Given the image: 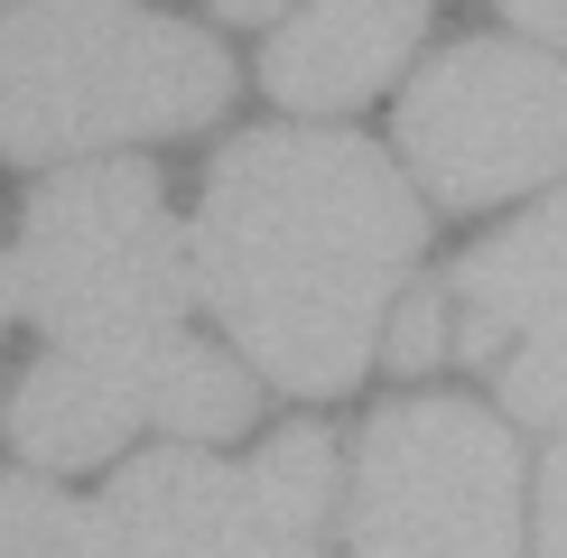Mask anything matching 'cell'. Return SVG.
I'll return each instance as SVG.
<instances>
[{
    "label": "cell",
    "mask_w": 567,
    "mask_h": 558,
    "mask_svg": "<svg viewBox=\"0 0 567 558\" xmlns=\"http://www.w3.org/2000/svg\"><path fill=\"white\" fill-rule=\"evenodd\" d=\"M196 298L279 391H353L382 354L429 215L353 131H243L205 168Z\"/></svg>",
    "instance_id": "obj_1"
},
{
    "label": "cell",
    "mask_w": 567,
    "mask_h": 558,
    "mask_svg": "<svg viewBox=\"0 0 567 558\" xmlns=\"http://www.w3.org/2000/svg\"><path fill=\"white\" fill-rule=\"evenodd\" d=\"M233 103V56L140 0H10L0 10V158H84L177 140Z\"/></svg>",
    "instance_id": "obj_2"
},
{
    "label": "cell",
    "mask_w": 567,
    "mask_h": 558,
    "mask_svg": "<svg viewBox=\"0 0 567 558\" xmlns=\"http://www.w3.org/2000/svg\"><path fill=\"white\" fill-rule=\"evenodd\" d=\"M10 279L56 354H93V344L168 335L196 308V242L177 232L168 196L150 168L103 158V168H65L38 186L10 242Z\"/></svg>",
    "instance_id": "obj_3"
},
{
    "label": "cell",
    "mask_w": 567,
    "mask_h": 558,
    "mask_svg": "<svg viewBox=\"0 0 567 558\" xmlns=\"http://www.w3.org/2000/svg\"><path fill=\"white\" fill-rule=\"evenodd\" d=\"M344 558H522V447L475 401L372 410L344 475Z\"/></svg>",
    "instance_id": "obj_4"
},
{
    "label": "cell",
    "mask_w": 567,
    "mask_h": 558,
    "mask_svg": "<svg viewBox=\"0 0 567 558\" xmlns=\"http://www.w3.org/2000/svg\"><path fill=\"white\" fill-rule=\"evenodd\" d=\"M251 418V372L215 354L205 335H131V344H93V354H56L29 363L10 401V437L38 465H103L112 447H131L140 428L168 437H233Z\"/></svg>",
    "instance_id": "obj_5"
},
{
    "label": "cell",
    "mask_w": 567,
    "mask_h": 558,
    "mask_svg": "<svg viewBox=\"0 0 567 558\" xmlns=\"http://www.w3.org/2000/svg\"><path fill=\"white\" fill-rule=\"evenodd\" d=\"M400 158L437 205H493L567 177V65L512 38H465L400 93Z\"/></svg>",
    "instance_id": "obj_6"
},
{
    "label": "cell",
    "mask_w": 567,
    "mask_h": 558,
    "mask_svg": "<svg viewBox=\"0 0 567 558\" xmlns=\"http://www.w3.org/2000/svg\"><path fill=\"white\" fill-rule=\"evenodd\" d=\"M456 354L484 363L512 418L567 428V186L456 261Z\"/></svg>",
    "instance_id": "obj_7"
},
{
    "label": "cell",
    "mask_w": 567,
    "mask_h": 558,
    "mask_svg": "<svg viewBox=\"0 0 567 558\" xmlns=\"http://www.w3.org/2000/svg\"><path fill=\"white\" fill-rule=\"evenodd\" d=\"M103 549L112 558H261L251 475L196 456V447L140 456L103 494Z\"/></svg>",
    "instance_id": "obj_8"
},
{
    "label": "cell",
    "mask_w": 567,
    "mask_h": 558,
    "mask_svg": "<svg viewBox=\"0 0 567 558\" xmlns=\"http://www.w3.org/2000/svg\"><path fill=\"white\" fill-rule=\"evenodd\" d=\"M419 29H429V0H307L270 38L261 84L289 112H344L410 65Z\"/></svg>",
    "instance_id": "obj_9"
},
{
    "label": "cell",
    "mask_w": 567,
    "mask_h": 558,
    "mask_svg": "<svg viewBox=\"0 0 567 558\" xmlns=\"http://www.w3.org/2000/svg\"><path fill=\"white\" fill-rule=\"evenodd\" d=\"M251 475V521H261V558H336L326 549V521H336V437L326 428H279Z\"/></svg>",
    "instance_id": "obj_10"
},
{
    "label": "cell",
    "mask_w": 567,
    "mask_h": 558,
    "mask_svg": "<svg viewBox=\"0 0 567 558\" xmlns=\"http://www.w3.org/2000/svg\"><path fill=\"white\" fill-rule=\"evenodd\" d=\"M0 558H112L103 503H75L38 475H0Z\"/></svg>",
    "instance_id": "obj_11"
},
{
    "label": "cell",
    "mask_w": 567,
    "mask_h": 558,
    "mask_svg": "<svg viewBox=\"0 0 567 558\" xmlns=\"http://www.w3.org/2000/svg\"><path fill=\"white\" fill-rule=\"evenodd\" d=\"M446 326H456V308H446L437 289H419V298H400V308H391V335H382V354H391L400 372H429V363L446 354Z\"/></svg>",
    "instance_id": "obj_12"
},
{
    "label": "cell",
    "mask_w": 567,
    "mask_h": 558,
    "mask_svg": "<svg viewBox=\"0 0 567 558\" xmlns=\"http://www.w3.org/2000/svg\"><path fill=\"white\" fill-rule=\"evenodd\" d=\"M539 558H567V447L539 475Z\"/></svg>",
    "instance_id": "obj_13"
},
{
    "label": "cell",
    "mask_w": 567,
    "mask_h": 558,
    "mask_svg": "<svg viewBox=\"0 0 567 558\" xmlns=\"http://www.w3.org/2000/svg\"><path fill=\"white\" fill-rule=\"evenodd\" d=\"M503 10H512V29H530V38L567 46V0H503Z\"/></svg>",
    "instance_id": "obj_14"
},
{
    "label": "cell",
    "mask_w": 567,
    "mask_h": 558,
    "mask_svg": "<svg viewBox=\"0 0 567 558\" xmlns=\"http://www.w3.org/2000/svg\"><path fill=\"white\" fill-rule=\"evenodd\" d=\"M270 10H289V0H215V19H270Z\"/></svg>",
    "instance_id": "obj_15"
},
{
    "label": "cell",
    "mask_w": 567,
    "mask_h": 558,
    "mask_svg": "<svg viewBox=\"0 0 567 558\" xmlns=\"http://www.w3.org/2000/svg\"><path fill=\"white\" fill-rule=\"evenodd\" d=\"M10 308H19V279H10V251H0V326H10Z\"/></svg>",
    "instance_id": "obj_16"
}]
</instances>
